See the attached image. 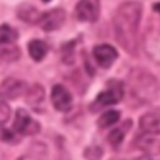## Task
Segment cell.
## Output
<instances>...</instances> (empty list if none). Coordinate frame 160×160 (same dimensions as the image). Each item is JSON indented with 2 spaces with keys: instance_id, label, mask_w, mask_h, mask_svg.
<instances>
[{
  "instance_id": "603a6c76",
  "label": "cell",
  "mask_w": 160,
  "mask_h": 160,
  "mask_svg": "<svg viewBox=\"0 0 160 160\" xmlns=\"http://www.w3.org/2000/svg\"><path fill=\"white\" fill-rule=\"evenodd\" d=\"M41 1H44V2H49V1H51V0H41Z\"/></svg>"
},
{
  "instance_id": "ba28073f",
  "label": "cell",
  "mask_w": 160,
  "mask_h": 160,
  "mask_svg": "<svg viewBox=\"0 0 160 160\" xmlns=\"http://www.w3.org/2000/svg\"><path fill=\"white\" fill-rule=\"evenodd\" d=\"M92 54L98 64L102 68H110L118 58V51L115 50L114 46L109 44L96 45L92 50Z\"/></svg>"
},
{
  "instance_id": "30bf717a",
  "label": "cell",
  "mask_w": 160,
  "mask_h": 160,
  "mask_svg": "<svg viewBox=\"0 0 160 160\" xmlns=\"http://www.w3.org/2000/svg\"><path fill=\"white\" fill-rule=\"evenodd\" d=\"M25 96H26V102L32 106V108H39L40 104H42L44 99H45V91L44 88L39 84H34L31 85L29 89H26L25 91Z\"/></svg>"
},
{
  "instance_id": "4fadbf2b",
  "label": "cell",
  "mask_w": 160,
  "mask_h": 160,
  "mask_svg": "<svg viewBox=\"0 0 160 160\" xmlns=\"http://www.w3.org/2000/svg\"><path fill=\"white\" fill-rule=\"evenodd\" d=\"M18 39V31L8 24L0 25V45L12 44Z\"/></svg>"
},
{
  "instance_id": "44dd1931",
  "label": "cell",
  "mask_w": 160,
  "mask_h": 160,
  "mask_svg": "<svg viewBox=\"0 0 160 160\" xmlns=\"http://www.w3.org/2000/svg\"><path fill=\"white\" fill-rule=\"evenodd\" d=\"M18 160H39V159L32 155H24V156H20Z\"/></svg>"
},
{
  "instance_id": "9c48e42d",
  "label": "cell",
  "mask_w": 160,
  "mask_h": 160,
  "mask_svg": "<svg viewBox=\"0 0 160 160\" xmlns=\"http://www.w3.org/2000/svg\"><path fill=\"white\" fill-rule=\"evenodd\" d=\"M139 125L141 130L146 134H152V135L160 134V108L145 112L140 118Z\"/></svg>"
},
{
  "instance_id": "52a82bcc",
  "label": "cell",
  "mask_w": 160,
  "mask_h": 160,
  "mask_svg": "<svg viewBox=\"0 0 160 160\" xmlns=\"http://www.w3.org/2000/svg\"><path fill=\"white\" fill-rule=\"evenodd\" d=\"M51 102L58 111H68L71 109L72 96L62 85H54L51 90Z\"/></svg>"
},
{
  "instance_id": "9a60e30c",
  "label": "cell",
  "mask_w": 160,
  "mask_h": 160,
  "mask_svg": "<svg viewBox=\"0 0 160 160\" xmlns=\"http://www.w3.org/2000/svg\"><path fill=\"white\" fill-rule=\"evenodd\" d=\"M9 45H5L4 49H0V56L6 61H16L20 58V50L16 46H9Z\"/></svg>"
},
{
  "instance_id": "7402d4cb",
  "label": "cell",
  "mask_w": 160,
  "mask_h": 160,
  "mask_svg": "<svg viewBox=\"0 0 160 160\" xmlns=\"http://www.w3.org/2000/svg\"><path fill=\"white\" fill-rule=\"evenodd\" d=\"M152 8H154V10H155L156 12H159V14H160V2L154 4V6H152Z\"/></svg>"
},
{
  "instance_id": "3957f363",
  "label": "cell",
  "mask_w": 160,
  "mask_h": 160,
  "mask_svg": "<svg viewBox=\"0 0 160 160\" xmlns=\"http://www.w3.org/2000/svg\"><path fill=\"white\" fill-rule=\"evenodd\" d=\"M75 15L79 21L95 22L100 15V0H80L75 8Z\"/></svg>"
},
{
  "instance_id": "2e32d148",
  "label": "cell",
  "mask_w": 160,
  "mask_h": 160,
  "mask_svg": "<svg viewBox=\"0 0 160 160\" xmlns=\"http://www.w3.org/2000/svg\"><path fill=\"white\" fill-rule=\"evenodd\" d=\"M125 132H126V130H125L124 128H116V129L111 130L110 134H109V136H108L109 142H110L114 148H118V146L122 142L124 136H125Z\"/></svg>"
},
{
  "instance_id": "ffe728a7",
  "label": "cell",
  "mask_w": 160,
  "mask_h": 160,
  "mask_svg": "<svg viewBox=\"0 0 160 160\" xmlns=\"http://www.w3.org/2000/svg\"><path fill=\"white\" fill-rule=\"evenodd\" d=\"M101 155H102V151L100 148H90V149H86L85 151V156L90 160H98Z\"/></svg>"
},
{
  "instance_id": "5b68a950",
  "label": "cell",
  "mask_w": 160,
  "mask_h": 160,
  "mask_svg": "<svg viewBox=\"0 0 160 160\" xmlns=\"http://www.w3.org/2000/svg\"><path fill=\"white\" fill-rule=\"evenodd\" d=\"M109 88L104 91H101L98 98H96V102L100 105H112L119 102L122 96H124V89L121 82H118L115 80H111L109 84Z\"/></svg>"
},
{
  "instance_id": "5bb4252c",
  "label": "cell",
  "mask_w": 160,
  "mask_h": 160,
  "mask_svg": "<svg viewBox=\"0 0 160 160\" xmlns=\"http://www.w3.org/2000/svg\"><path fill=\"white\" fill-rule=\"evenodd\" d=\"M120 119V112L118 110H109L106 112H104L98 121V125L100 128H108L110 125H114L115 122H118V120Z\"/></svg>"
},
{
  "instance_id": "e0dca14e",
  "label": "cell",
  "mask_w": 160,
  "mask_h": 160,
  "mask_svg": "<svg viewBox=\"0 0 160 160\" xmlns=\"http://www.w3.org/2000/svg\"><path fill=\"white\" fill-rule=\"evenodd\" d=\"M0 140L4 141V142H9V144H15V142L19 141L15 132L4 128L2 125H0Z\"/></svg>"
},
{
  "instance_id": "d6986e66",
  "label": "cell",
  "mask_w": 160,
  "mask_h": 160,
  "mask_svg": "<svg viewBox=\"0 0 160 160\" xmlns=\"http://www.w3.org/2000/svg\"><path fill=\"white\" fill-rule=\"evenodd\" d=\"M72 46H74V42H69L62 49V60L66 64H70L74 60V49H72Z\"/></svg>"
},
{
  "instance_id": "7c38bea8",
  "label": "cell",
  "mask_w": 160,
  "mask_h": 160,
  "mask_svg": "<svg viewBox=\"0 0 160 160\" xmlns=\"http://www.w3.org/2000/svg\"><path fill=\"white\" fill-rule=\"evenodd\" d=\"M28 51H29V55L31 56L32 60L41 61L48 54V45L42 40L35 39L28 44Z\"/></svg>"
},
{
  "instance_id": "8fae6325",
  "label": "cell",
  "mask_w": 160,
  "mask_h": 160,
  "mask_svg": "<svg viewBox=\"0 0 160 160\" xmlns=\"http://www.w3.org/2000/svg\"><path fill=\"white\" fill-rule=\"evenodd\" d=\"M40 15L41 12H39V10L30 4H22L18 9V16L22 21L29 22V24H38Z\"/></svg>"
},
{
  "instance_id": "6da1fadb",
  "label": "cell",
  "mask_w": 160,
  "mask_h": 160,
  "mask_svg": "<svg viewBox=\"0 0 160 160\" xmlns=\"http://www.w3.org/2000/svg\"><path fill=\"white\" fill-rule=\"evenodd\" d=\"M141 11L142 6L138 1H125L115 11L114 28L116 39L128 52H134L136 50V35Z\"/></svg>"
},
{
  "instance_id": "277c9868",
  "label": "cell",
  "mask_w": 160,
  "mask_h": 160,
  "mask_svg": "<svg viewBox=\"0 0 160 160\" xmlns=\"http://www.w3.org/2000/svg\"><path fill=\"white\" fill-rule=\"evenodd\" d=\"M66 14L62 9H52L46 12H41L38 24L44 31H55L65 22Z\"/></svg>"
},
{
  "instance_id": "8992f818",
  "label": "cell",
  "mask_w": 160,
  "mask_h": 160,
  "mask_svg": "<svg viewBox=\"0 0 160 160\" xmlns=\"http://www.w3.org/2000/svg\"><path fill=\"white\" fill-rule=\"evenodd\" d=\"M26 91V84L15 78H8L0 85V96L2 99H18Z\"/></svg>"
},
{
  "instance_id": "ac0fdd59",
  "label": "cell",
  "mask_w": 160,
  "mask_h": 160,
  "mask_svg": "<svg viewBox=\"0 0 160 160\" xmlns=\"http://www.w3.org/2000/svg\"><path fill=\"white\" fill-rule=\"evenodd\" d=\"M10 118V108L2 98H0V125L5 124Z\"/></svg>"
},
{
  "instance_id": "7a4b0ae2",
  "label": "cell",
  "mask_w": 160,
  "mask_h": 160,
  "mask_svg": "<svg viewBox=\"0 0 160 160\" xmlns=\"http://www.w3.org/2000/svg\"><path fill=\"white\" fill-rule=\"evenodd\" d=\"M14 129L16 132L22 135H35L40 131V124L34 120L29 112L24 109H18L14 120Z\"/></svg>"
}]
</instances>
